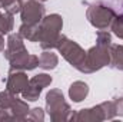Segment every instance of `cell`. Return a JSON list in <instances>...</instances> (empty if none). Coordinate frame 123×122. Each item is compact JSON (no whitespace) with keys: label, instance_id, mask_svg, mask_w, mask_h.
<instances>
[{"label":"cell","instance_id":"6da1fadb","mask_svg":"<svg viewBox=\"0 0 123 122\" xmlns=\"http://www.w3.org/2000/svg\"><path fill=\"white\" fill-rule=\"evenodd\" d=\"M63 27V19L60 14H50L44 16L40 22V47L43 50H50L53 47H57L59 39H60V30Z\"/></svg>","mask_w":123,"mask_h":122},{"label":"cell","instance_id":"7a4b0ae2","mask_svg":"<svg viewBox=\"0 0 123 122\" xmlns=\"http://www.w3.org/2000/svg\"><path fill=\"white\" fill-rule=\"evenodd\" d=\"M46 109L50 115V119L55 122L67 121L72 115V109L64 101L60 89H50V92L46 95Z\"/></svg>","mask_w":123,"mask_h":122},{"label":"cell","instance_id":"3957f363","mask_svg":"<svg viewBox=\"0 0 123 122\" xmlns=\"http://www.w3.org/2000/svg\"><path fill=\"white\" fill-rule=\"evenodd\" d=\"M86 16L90 25L94 26L97 30H106L112 25L113 19L116 17V13L109 6H105L102 3H93V4H89Z\"/></svg>","mask_w":123,"mask_h":122},{"label":"cell","instance_id":"277c9868","mask_svg":"<svg viewBox=\"0 0 123 122\" xmlns=\"http://www.w3.org/2000/svg\"><path fill=\"white\" fill-rule=\"evenodd\" d=\"M109 62H110L109 47H102V46L96 45L86 52L85 62L79 70L83 73H93V72L102 69L103 66H107Z\"/></svg>","mask_w":123,"mask_h":122},{"label":"cell","instance_id":"5b68a950","mask_svg":"<svg viewBox=\"0 0 123 122\" xmlns=\"http://www.w3.org/2000/svg\"><path fill=\"white\" fill-rule=\"evenodd\" d=\"M57 49L62 53V56L69 62L73 68H76L77 70L82 68L85 58H86V52L73 40L67 39L66 36L62 34L60 39H59V43H57Z\"/></svg>","mask_w":123,"mask_h":122},{"label":"cell","instance_id":"8992f818","mask_svg":"<svg viewBox=\"0 0 123 122\" xmlns=\"http://www.w3.org/2000/svg\"><path fill=\"white\" fill-rule=\"evenodd\" d=\"M22 22L27 23V25H40V22L43 20V17L46 16V9L44 6L40 3V0H26V3L23 4L22 10Z\"/></svg>","mask_w":123,"mask_h":122},{"label":"cell","instance_id":"52a82bcc","mask_svg":"<svg viewBox=\"0 0 123 122\" xmlns=\"http://www.w3.org/2000/svg\"><path fill=\"white\" fill-rule=\"evenodd\" d=\"M50 83H52V76H49L46 73H39V75L33 76L31 79H29V83L25 88V91L22 92L23 99L31 101V102L37 101L39 96H40V92L43 91V88L49 86Z\"/></svg>","mask_w":123,"mask_h":122},{"label":"cell","instance_id":"ba28073f","mask_svg":"<svg viewBox=\"0 0 123 122\" xmlns=\"http://www.w3.org/2000/svg\"><path fill=\"white\" fill-rule=\"evenodd\" d=\"M23 53H27V49L23 43L22 34L20 33H12L7 39V47L4 50V58L10 62L14 58L23 55Z\"/></svg>","mask_w":123,"mask_h":122},{"label":"cell","instance_id":"9c48e42d","mask_svg":"<svg viewBox=\"0 0 123 122\" xmlns=\"http://www.w3.org/2000/svg\"><path fill=\"white\" fill-rule=\"evenodd\" d=\"M27 83H29V79L23 70H13V72H9V76L6 79V89L17 95L25 91Z\"/></svg>","mask_w":123,"mask_h":122},{"label":"cell","instance_id":"30bf717a","mask_svg":"<svg viewBox=\"0 0 123 122\" xmlns=\"http://www.w3.org/2000/svg\"><path fill=\"white\" fill-rule=\"evenodd\" d=\"M37 66H39V56L30 55L27 52V53H23V55L14 58L13 61H10L9 72H13V70H23V72L25 70H33Z\"/></svg>","mask_w":123,"mask_h":122},{"label":"cell","instance_id":"8fae6325","mask_svg":"<svg viewBox=\"0 0 123 122\" xmlns=\"http://www.w3.org/2000/svg\"><path fill=\"white\" fill-rule=\"evenodd\" d=\"M69 119L70 121H105L106 115H105V109L100 103L94 108L82 109L77 114H72Z\"/></svg>","mask_w":123,"mask_h":122},{"label":"cell","instance_id":"7c38bea8","mask_svg":"<svg viewBox=\"0 0 123 122\" xmlns=\"http://www.w3.org/2000/svg\"><path fill=\"white\" fill-rule=\"evenodd\" d=\"M89 93V86L86 82L82 81H76L70 85L69 88V96L73 102H82Z\"/></svg>","mask_w":123,"mask_h":122},{"label":"cell","instance_id":"4fadbf2b","mask_svg":"<svg viewBox=\"0 0 123 122\" xmlns=\"http://www.w3.org/2000/svg\"><path fill=\"white\" fill-rule=\"evenodd\" d=\"M29 105L26 101H22L19 98H14L12 106H10V112H12V119H16V121H23L27 118V114H29Z\"/></svg>","mask_w":123,"mask_h":122},{"label":"cell","instance_id":"5bb4252c","mask_svg":"<svg viewBox=\"0 0 123 122\" xmlns=\"http://www.w3.org/2000/svg\"><path fill=\"white\" fill-rule=\"evenodd\" d=\"M110 52V62L109 66L113 69H119L123 70V46L122 45H110L109 47Z\"/></svg>","mask_w":123,"mask_h":122},{"label":"cell","instance_id":"9a60e30c","mask_svg":"<svg viewBox=\"0 0 123 122\" xmlns=\"http://www.w3.org/2000/svg\"><path fill=\"white\" fill-rule=\"evenodd\" d=\"M40 25H27L23 23L19 29V33L22 34V37L30 40V42H39L40 39Z\"/></svg>","mask_w":123,"mask_h":122},{"label":"cell","instance_id":"2e32d148","mask_svg":"<svg viewBox=\"0 0 123 122\" xmlns=\"http://www.w3.org/2000/svg\"><path fill=\"white\" fill-rule=\"evenodd\" d=\"M59 63V58L56 53H52L49 50L43 52L40 56H39V68H43L46 70H50V69H55Z\"/></svg>","mask_w":123,"mask_h":122},{"label":"cell","instance_id":"e0dca14e","mask_svg":"<svg viewBox=\"0 0 123 122\" xmlns=\"http://www.w3.org/2000/svg\"><path fill=\"white\" fill-rule=\"evenodd\" d=\"M13 16L9 13H0V34H7L13 30Z\"/></svg>","mask_w":123,"mask_h":122},{"label":"cell","instance_id":"ac0fdd59","mask_svg":"<svg viewBox=\"0 0 123 122\" xmlns=\"http://www.w3.org/2000/svg\"><path fill=\"white\" fill-rule=\"evenodd\" d=\"M96 45L102 47H110L112 45V34L107 30H99L96 34Z\"/></svg>","mask_w":123,"mask_h":122},{"label":"cell","instance_id":"d6986e66","mask_svg":"<svg viewBox=\"0 0 123 122\" xmlns=\"http://www.w3.org/2000/svg\"><path fill=\"white\" fill-rule=\"evenodd\" d=\"M14 98H16V95L12 93L10 91H7V89L3 91V92H0V108L10 109V106H12Z\"/></svg>","mask_w":123,"mask_h":122},{"label":"cell","instance_id":"ffe728a7","mask_svg":"<svg viewBox=\"0 0 123 122\" xmlns=\"http://www.w3.org/2000/svg\"><path fill=\"white\" fill-rule=\"evenodd\" d=\"M22 7H23V3H22V0H10L3 9H4V12L6 13H9V14H16V13H20V10H22Z\"/></svg>","mask_w":123,"mask_h":122},{"label":"cell","instance_id":"44dd1931","mask_svg":"<svg viewBox=\"0 0 123 122\" xmlns=\"http://www.w3.org/2000/svg\"><path fill=\"white\" fill-rule=\"evenodd\" d=\"M112 30L113 33L117 36V37H120L123 39V14H119V16H116L115 19H113V22H112Z\"/></svg>","mask_w":123,"mask_h":122},{"label":"cell","instance_id":"7402d4cb","mask_svg":"<svg viewBox=\"0 0 123 122\" xmlns=\"http://www.w3.org/2000/svg\"><path fill=\"white\" fill-rule=\"evenodd\" d=\"M27 119L30 121H43L44 119V112L42 108H34V109H30L29 114H27Z\"/></svg>","mask_w":123,"mask_h":122},{"label":"cell","instance_id":"603a6c76","mask_svg":"<svg viewBox=\"0 0 123 122\" xmlns=\"http://www.w3.org/2000/svg\"><path fill=\"white\" fill-rule=\"evenodd\" d=\"M113 102H115V106H116V115L123 116V98H115Z\"/></svg>","mask_w":123,"mask_h":122},{"label":"cell","instance_id":"cb8c5ba5","mask_svg":"<svg viewBox=\"0 0 123 122\" xmlns=\"http://www.w3.org/2000/svg\"><path fill=\"white\" fill-rule=\"evenodd\" d=\"M9 112H10V109L0 108V121H3V119H12V115Z\"/></svg>","mask_w":123,"mask_h":122},{"label":"cell","instance_id":"d4e9b609","mask_svg":"<svg viewBox=\"0 0 123 122\" xmlns=\"http://www.w3.org/2000/svg\"><path fill=\"white\" fill-rule=\"evenodd\" d=\"M4 50V39H3V34H0V52Z\"/></svg>","mask_w":123,"mask_h":122},{"label":"cell","instance_id":"484cf974","mask_svg":"<svg viewBox=\"0 0 123 122\" xmlns=\"http://www.w3.org/2000/svg\"><path fill=\"white\" fill-rule=\"evenodd\" d=\"M9 1H10V0H0V7H4Z\"/></svg>","mask_w":123,"mask_h":122},{"label":"cell","instance_id":"4316f807","mask_svg":"<svg viewBox=\"0 0 123 122\" xmlns=\"http://www.w3.org/2000/svg\"><path fill=\"white\" fill-rule=\"evenodd\" d=\"M40 1H46V0H40Z\"/></svg>","mask_w":123,"mask_h":122}]
</instances>
